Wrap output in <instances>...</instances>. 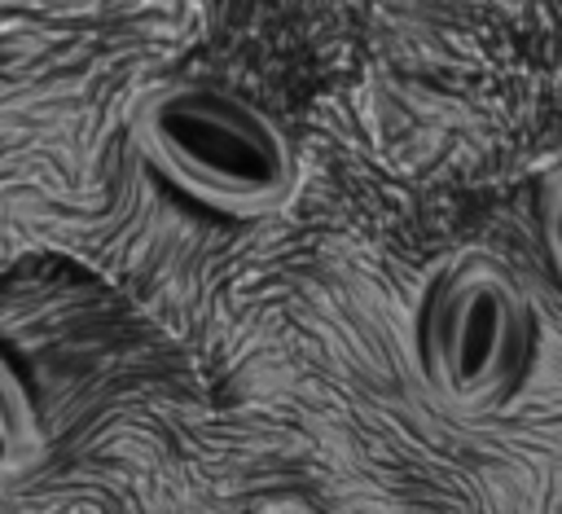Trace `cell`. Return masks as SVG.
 I'll use <instances>...</instances> for the list:
<instances>
[{"mask_svg": "<svg viewBox=\"0 0 562 514\" xmlns=\"http://www.w3.org/2000/svg\"><path fill=\"white\" fill-rule=\"evenodd\" d=\"M140 158L193 202L259 220L294 202L303 163L290 132L246 92L215 79H167L132 110Z\"/></svg>", "mask_w": 562, "mask_h": 514, "instance_id": "cell-1", "label": "cell"}, {"mask_svg": "<svg viewBox=\"0 0 562 514\" xmlns=\"http://www.w3.org/2000/svg\"><path fill=\"white\" fill-rule=\"evenodd\" d=\"M536 308L527 290L483 255L448 264L417 312V365L439 404L483 413L505 404L536 360Z\"/></svg>", "mask_w": 562, "mask_h": 514, "instance_id": "cell-2", "label": "cell"}, {"mask_svg": "<svg viewBox=\"0 0 562 514\" xmlns=\"http://www.w3.org/2000/svg\"><path fill=\"white\" fill-rule=\"evenodd\" d=\"M40 448H44V426H40L35 400L22 382V373L0 351V483L31 470Z\"/></svg>", "mask_w": 562, "mask_h": 514, "instance_id": "cell-3", "label": "cell"}, {"mask_svg": "<svg viewBox=\"0 0 562 514\" xmlns=\"http://www.w3.org/2000/svg\"><path fill=\"white\" fill-rule=\"evenodd\" d=\"M540 220H544V242H549V255H553V268L562 277V171L544 185V198H540Z\"/></svg>", "mask_w": 562, "mask_h": 514, "instance_id": "cell-4", "label": "cell"}, {"mask_svg": "<svg viewBox=\"0 0 562 514\" xmlns=\"http://www.w3.org/2000/svg\"><path fill=\"white\" fill-rule=\"evenodd\" d=\"M246 514H325V510L303 496H268V501H255Z\"/></svg>", "mask_w": 562, "mask_h": 514, "instance_id": "cell-5", "label": "cell"}, {"mask_svg": "<svg viewBox=\"0 0 562 514\" xmlns=\"http://www.w3.org/2000/svg\"><path fill=\"white\" fill-rule=\"evenodd\" d=\"M40 4H48V9H88L97 0H40Z\"/></svg>", "mask_w": 562, "mask_h": 514, "instance_id": "cell-6", "label": "cell"}]
</instances>
